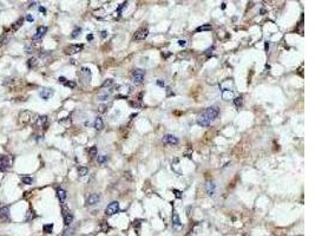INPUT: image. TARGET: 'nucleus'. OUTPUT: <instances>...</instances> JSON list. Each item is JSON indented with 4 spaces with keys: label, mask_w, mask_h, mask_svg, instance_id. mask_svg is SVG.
<instances>
[{
    "label": "nucleus",
    "mask_w": 315,
    "mask_h": 236,
    "mask_svg": "<svg viewBox=\"0 0 315 236\" xmlns=\"http://www.w3.org/2000/svg\"><path fill=\"white\" fill-rule=\"evenodd\" d=\"M63 236H73V230L72 229H65L63 233Z\"/></svg>",
    "instance_id": "nucleus-34"
},
{
    "label": "nucleus",
    "mask_w": 315,
    "mask_h": 236,
    "mask_svg": "<svg viewBox=\"0 0 315 236\" xmlns=\"http://www.w3.org/2000/svg\"><path fill=\"white\" fill-rule=\"evenodd\" d=\"M126 5H127V2H123V4H121V5L118 6V8H117V11H116V12H117V13H121V11L123 10V7H125Z\"/></svg>",
    "instance_id": "nucleus-35"
},
{
    "label": "nucleus",
    "mask_w": 315,
    "mask_h": 236,
    "mask_svg": "<svg viewBox=\"0 0 315 236\" xmlns=\"http://www.w3.org/2000/svg\"><path fill=\"white\" fill-rule=\"evenodd\" d=\"M80 32H82V29H80V27H76V29L73 30L72 34H71V37H72V38H77V37L80 34Z\"/></svg>",
    "instance_id": "nucleus-27"
},
{
    "label": "nucleus",
    "mask_w": 315,
    "mask_h": 236,
    "mask_svg": "<svg viewBox=\"0 0 315 236\" xmlns=\"http://www.w3.org/2000/svg\"><path fill=\"white\" fill-rule=\"evenodd\" d=\"M92 39H93V35H92V34L88 35V40H92Z\"/></svg>",
    "instance_id": "nucleus-48"
},
{
    "label": "nucleus",
    "mask_w": 315,
    "mask_h": 236,
    "mask_svg": "<svg viewBox=\"0 0 315 236\" xmlns=\"http://www.w3.org/2000/svg\"><path fill=\"white\" fill-rule=\"evenodd\" d=\"M144 76H145V71L142 68H135L131 73V78L135 84H141L144 79Z\"/></svg>",
    "instance_id": "nucleus-2"
},
{
    "label": "nucleus",
    "mask_w": 315,
    "mask_h": 236,
    "mask_svg": "<svg viewBox=\"0 0 315 236\" xmlns=\"http://www.w3.org/2000/svg\"><path fill=\"white\" fill-rule=\"evenodd\" d=\"M234 104H235L236 106H242V104H243V98H242V97H236V98L234 99Z\"/></svg>",
    "instance_id": "nucleus-29"
},
{
    "label": "nucleus",
    "mask_w": 315,
    "mask_h": 236,
    "mask_svg": "<svg viewBox=\"0 0 315 236\" xmlns=\"http://www.w3.org/2000/svg\"><path fill=\"white\" fill-rule=\"evenodd\" d=\"M20 179H21L23 184H27V185H30V184H32L34 182V179L32 177H30V176H21Z\"/></svg>",
    "instance_id": "nucleus-19"
},
{
    "label": "nucleus",
    "mask_w": 315,
    "mask_h": 236,
    "mask_svg": "<svg viewBox=\"0 0 315 236\" xmlns=\"http://www.w3.org/2000/svg\"><path fill=\"white\" fill-rule=\"evenodd\" d=\"M118 211H119V203L117 202V201L111 202L107 207H106V209H105V214H106L107 216H112V215L117 214Z\"/></svg>",
    "instance_id": "nucleus-4"
},
{
    "label": "nucleus",
    "mask_w": 315,
    "mask_h": 236,
    "mask_svg": "<svg viewBox=\"0 0 315 236\" xmlns=\"http://www.w3.org/2000/svg\"><path fill=\"white\" fill-rule=\"evenodd\" d=\"M299 236H301V235H299Z\"/></svg>",
    "instance_id": "nucleus-49"
},
{
    "label": "nucleus",
    "mask_w": 315,
    "mask_h": 236,
    "mask_svg": "<svg viewBox=\"0 0 315 236\" xmlns=\"http://www.w3.org/2000/svg\"><path fill=\"white\" fill-rule=\"evenodd\" d=\"M99 200H100L99 194H91V195L88 197V200H86V204H88V205H95L96 203L99 202Z\"/></svg>",
    "instance_id": "nucleus-13"
},
{
    "label": "nucleus",
    "mask_w": 315,
    "mask_h": 236,
    "mask_svg": "<svg viewBox=\"0 0 315 236\" xmlns=\"http://www.w3.org/2000/svg\"><path fill=\"white\" fill-rule=\"evenodd\" d=\"M210 123H211V122H210L209 119H207V118H205L204 116H202V115L197 118V124H198L199 126H209Z\"/></svg>",
    "instance_id": "nucleus-14"
},
{
    "label": "nucleus",
    "mask_w": 315,
    "mask_h": 236,
    "mask_svg": "<svg viewBox=\"0 0 315 236\" xmlns=\"http://www.w3.org/2000/svg\"><path fill=\"white\" fill-rule=\"evenodd\" d=\"M112 84H113V80H112V79H106V80L102 84V87H110Z\"/></svg>",
    "instance_id": "nucleus-28"
},
{
    "label": "nucleus",
    "mask_w": 315,
    "mask_h": 236,
    "mask_svg": "<svg viewBox=\"0 0 315 236\" xmlns=\"http://www.w3.org/2000/svg\"><path fill=\"white\" fill-rule=\"evenodd\" d=\"M46 32H47V27H46V26H39V27L37 29V33L32 37V39H33V40H39V39H41V38L45 35Z\"/></svg>",
    "instance_id": "nucleus-8"
},
{
    "label": "nucleus",
    "mask_w": 315,
    "mask_h": 236,
    "mask_svg": "<svg viewBox=\"0 0 315 236\" xmlns=\"http://www.w3.org/2000/svg\"><path fill=\"white\" fill-rule=\"evenodd\" d=\"M264 49H266V51H268V49H269V43H268V41L266 43V46H264Z\"/></svg>",
    "instance_id": "nucleus-47"
},
{
    "label": "nucleus",
    "mask_w": 315,
    "mask_h": 236,
    "mask_svg": "<svg viewBox=\"0 0 315 236\" xmlns=\"http://www.w3.org/2000/svg\"><path fill=\"white\" fill-rule=\"evenodd\" d=\"M57 196H58V199H59V201H60V203H64L65 202V200H66V191L64 190V189H62V188H59L58 190H57Z\"/></svg>",
    "instance_id": "nucleus-17"
},
{
    "label": "nucleus",
    "mask_w": 315,
    "mask_h": 236,
    "mask_svg": "<svg viewBox=\"0 0 315 236\" xmlns=\"http://www.w3.org/2000/svg\"><path fill=\"white\" fill-rule=\"evenodd\" d=\"M157 85H158V86H162V87H164L165 83H164V80H162V79H158V80H157Z\"/></svg>",
    "instance_id": "nucleus-40"
},
{
    "label": "nucleus",
    "mask_w": 315,
    "mask_h": 236,
    "mask_svg": "<svg viewBox=\"0 0 315 236\" xmlns=\"http://www.w3.org/2000/svg\"><path fill=\"white\" fill-rule=\"evenodd\" d=\"M93 126H95L96 130H102L104 128V122L100 117H96L95 123H93Z\"/></svg>",
    "instance_id": "nucleus-16"
},
{
    "label": "nucleus",
    "mask_w": 315,
    "mask_h": 236,
    "mask_svg": "<svg viewBox=\"0 0 315 236\" xmlns=\"http://www.w3.org/2000/svg\"><path fill=\"white\" fill-rule=\"evenodd\" d=\"M233 97V92L231 91H228V90H223V98L224 99H229Z\"/></svg>",
    "instance_id": "nucleus-26"
},
{
    "label": "nucleus",
    "mask_w": 315,
    "mask_h": 236,
    "mask_svg": "<svg viewBox=\"0 0 315 236\" xmlns=\"http://www.w3.org/2000/svg\"><path fill=\"white\" fill-rule=\"evenodd\" d=\"M89 156H90V157H95V156H97V148H96V146H92V148L89 150Z\"/></svg>",
    "instance_id": "nucleus-31"
},
{
    "label": "nucleus",
    "mask_w": 315,
    "mask_h": 236,
    "mask_svg": "<svg viewBox=\"0 0 315 236\" xmlns=\"http://www.w3.org/2000/svg\"><path fill=\"white\" fill-rule=\"evenodd\" d=\"M163 143L166 145H176V144H178V138L169 134V135H165L163 137Z\"/></svg>",
    "instance_id": "nucleus-7"
},
{
    "label": "nucleus",
    "mask_w": 315,
    "mask_h": 236,
    "mask_svg": "<svg viewBox=\"0 0 315 236\" xmlns=\"http://www.w3.org/2000/svg\"><path fill=\"white\" fill-rule=\"evenodd\" d=\"M205 191L209 196H214L215 191H216V185L213 182H207L205 183Z\"/></svg>",
    "instance_id": "nucleus-12"
},
{
    "label": "nucleus",
    "mask_w": 315,
    "mask_h": 236,
    "mask_svg": "<svg viewBox=\"0 0 315 236\" xmlns=\"http://www.w3.org/2000/svg\"><path fill=\"white\" fill-rule=\"evenodd\" d=\"M83 50V45H78V44H73V45H70V46H67V47H65V50H64V52L66 53V54H68V56H71V54H76V53H78V52H80Z\"/></svg>",
    "instance_id": "nucleus-5"
},
{
    "label": "nucleus",
    "mask_w": 315,
    "mask_h": 236,
    "mask_svg": "<svg viewBox=\"0 0 315 236\" xmlns=\"http://www.w3.org/2000/svg\"><path fill=\"white\" fill-rule=\"evenodd\" d=\"M12 167V158L7 155L0 156V171H6Z\"/></svg>",
    "instance_id": "nucleus-3"
},
{
    "label": "nucleus",
    "mask_w": 315,
    "mask_h": 236,
    "mask_svg": "<svg viewBox=\"0 0 315 236\" xmlns=\"http://www.w3.org/2000/svg\"><path fill=\"white\" fill-rule=\"evenodd\" d=\"M141 220H135V222H133V227H135V230L137 229V233L139 232V228H141Z\"/></svg>",
    "instance_id": "nucleus-32"
},
{
    "label": "nucleus",
    "mask_w": 315,
    "mask_h": 236,
    "mask_svg": "<svg viewBox=\"0 0 315 236\" xmlns=\"http://www.w3.org/2000/svg\"><path fill=\"white\" fill-rule=\"evenodd\" d=\"M0 220L7 222L10 220V207H1L0 208Z\"/></svg>",
    "instance_id": "nucleus-9"
},
{
    "label": "nucleus",
    "mask_w": 315,
    "mask_h": 236,
    "mask_svg": "<svg viewBox=\"0 0 315 236\" xmlns=\"http://www.w3.org/2000/svg\"><path fill=\"white\" fill-rule=\"evenodd\" d=\"M213 51H214V47H211V49H209V50L207 51V56H210V54L213 53Z\"/></svg>",
    "instance_id": "nucleus-41"
},
{
    "label": "nucleus",
    "mask_w": 315,
    "mask_h": 236,
    "mask_svg": "<svg viewBox=\"0 0 315 236\" xmlns=\"http://www.w3.org/2000/svg\"><path fill=\"white\" fill-rule=\"evenodd\" d=\"M88 172H89V169L86 168V167H79L78 168L79 176H85V175H88Z\"/></svg>",
    "instance_id": "nucleus-22"
},
{
    "label": "nucleus",
    "mask_w": 315,
    "mask_h": 236,
    "mask_svg": "<svg viewBox=\"0 0 315 236\" xmlns=\"http://www.w3.org/2000/svg\"><path fill=\"white\" fill-rule=\"evenodd\" d=\"M26 19H27L29 21H31V23H32V21H33V17H32L31 14H27V17H26Z\"/></svg>",
    "instance_id": "nucleus-42"
},
{
    "label": "nucleus",
    "mask_w": 315,
    "mask_h": 236,
    "mask_svg": "<svg viewBox=\"0 0 315 236\" xmlns=\"http://www.w3.org/2000/svg\"><path fill=\"white\" fill-rule=\"evenodd\" d=\"M211 30V25L209 24H204V25H201L196 29V32H204V31H210Z\"/></svg>",
    "instance_id": "nucleus-18"
},
{
    "label": "nucleus",
    "mask_w": 315,
    "mask_h": 236,
    "mask_svg": "<svg viewBox=\"0 0 315 236\" xmlns=\"http://www.w3.org/2000/svg\"><path fill=\"white\" fill-rule=\"evenodd\" d=\"M39 11H40V12H43V13H44V14H45V13H46V11H45V8H44V7H41V6H40V7H39Z\"/></svg>",
    "instance_id": "nucleus-44"
},
{
    "label": "nucleus",
    "mask_w": 315,
    "mask_h": 236,
    "mask_svg": "<svg viewBox=\"0 0 315 236\" xmlns=\"http://www.w3.org/2000/svg\"><path fill=\"white\" fill-rule=\"evenodd\" d=\"M107 98H109V95H107V93L102 95V96H98V99H99V101H106Z\"/></svg>",
    "instance_id": "nucleus-37"
},
{
    "label": "nucleus",
    "mask_w": 315,
    "mask_h": 236,
    "mask_svg": "<svg viewBox=\"0 0 315 236\" xmlns=\"http://www.w3.org/2000/svg\"><path fill=\"white\" fill-rule=\"evenodd\" d=\"M172 226L176 227V228H180L182 226L181 220H180V216H178V214L176 211H174V214H172Z\"/></svg>",
    "instance_id": "nucleus-15"
},
{
    "label": "nucleus",
    "mask_w": 315,
    "mask_h": 236,
    "mask_svg": "<svg viewBox=\"0 0 315 236\" xmlns=\"http://www.w3.org/2000/svg\"><path fill=\"white\" fill-rule=\"evenodd\" d=\"M23 23H24V19H23V18H20L19 20H17V21L14 23V25H13V27H12V29H13L14 31H15V30H18V29H19V27L23 25Z\"/></svg>",
    "instance_id": "nucleus-23"
},
{
    "label": "nucleus",
    "mask_w": 315,
    "mask_h": 236,
    "mask_svg": "<svg viewBox=\"0 0 315 236\" xmlns=\"http://www.w3.org/2000/svg\"><path fill=\"white\" fill-rule=\"evenodd\" d=\"M106 35H107V33H106V31H103V32H102V38H105Z\"/></svg>",
    "instance_id": "nucleus-46"
},
{
    "label": "nucleus",
    "mask_w": 315,
    "mask_h": 236,
    "mask_svg": "<svg viewBox=\"0 0 315 236\" xmlns=\"http://www.w3.org/2000/svg\"><path fill=\"white\" fill-rule=\"evenodd\" d=\"M46 122H47V117H46V116H41V117L38 118V121H37V125H38V126H43V125L46 124Z\"/></svg>",
    "instance_id": "nucleus-20"
},
{
    "label": "nucleus",
    "mask_w": 315,
    "mask_h": 236,
    "mask_svg": "<svg viewBox=\"0 0 315 236\" xmlns=\"http://www.w3.org/2000/svg\"><path fill=\"white\" fill-rule=\"evenodd\" d=\"M130 105L133 106L135 109H138V107H142V106H143V104L139 103V101H130Z\"/></svg>",
    "instance_id": "nucleus-33"
},
{
    "label": "nucleus",
    "mask_w": 315,
    "mask_h": 236,
    "mask_svg": "<svg viewBox=\"0 0 315 236\" xmlns=\"http://www.w3.org/2000/svg\"><path fill=\"white\" fill-rule=\"evenodd\" d=\"M64 85L65 86H67V87H70V89H74L76 87V82H73V80H66L65 83H64Z\"/></svg>",
    "instance_id": "nucleus-25"
},
{
    "label": "nucleus",
    "mask_w": 315,
    "mask_h": 236,
    "mask_svg": "<svg viewBox=\"0 0 315 236\" xmlns=\"http://www.w3.org/2000/svg\"><path fill=\"white\" fill-rule=\"evenodd\" d=\"M99 111H100V112H104V111H105V105H100V106H99Z\"/></svg>",
    "instance_id": "nucleus-43"
},
{
    "label": "nucleus",
    "mask_w": 315,
    "mask_h": 236,
    "mask_svg": "<svg viewBox=\"0 0 315 236\" xmlns=\"http://www.w3.org/2000/svg\"><path fill=\"white\" fill-rule=\"evenodd\" d=\"M59 82H60V83H63V84H64V83L66 82V79H65L64 77H60V78H59Z\"/></svg>",
    "instance_id": "nucleus-45"
},
{
    "label": "nucleus",
    "mask_w": 315,
    "mask_h": 236,
    "mask_svg": "<svg viewBox=\"0 0 315 236\" xmlns=\"http://www.w3.org/2000/svg\"><path fill=\"white\" fill-rule=\"evenodd\" d=\"M52 95H53V90L52 89H41L40 92H39V96L43 99H45V101H47Z\"/></svg>",
    "instance_id": "nucleus-11"
},
{
    "label": "nucleus",
    "mask_w": 315,
    "mask_h": 236,
    "mask_svg": "<svg viewBox=\"0 0 315 236\" xmlns=\"http://www.w3.org/2000/svg\"><path fill=\"white\" fill-rule=\"evenodd\" d=\"M63 216H64V223L65 226H70L73 221V215L67 210V209H63Z\"/></svg>",
    "instance_id": "nucleus-10"
},
{
    "label": "nucleus",
    "mask_w": 315,
    "mask_h": 236,
    "mask_svg": "<svg viewBox=\"0 0 315 236\" xmlns=\"http://www.w3.org/2000/svg\"><path fill=\"white\" fill-rule=\"evenodd\" d=\"M172 191L175 193V195H176V197H177V199H181V197H182V195H181V191H178V190H176V189H174Z\"/></svg>",
    "instance_id": "nucleus-39"
},
{
    "label": "nucleus",
    "mask_w": 315,
    "mask_h": 236,
    "mask_svg": "<svg viewBox=\"0 0 315 236\" xmlns=\"http://www.w3.org/2000/svg\"><path fill=\"white\" fill-rule=\"evenodd\" d=\"M148 34H149V30L146 29V27H141V29H138L137 31H136V33H135V39L136 40H144L146 37H148Z\"/></svg>",
    "instance_id": "nucleus-6"
},
{
    "label": "nucleus",
    "mask_w": 315,
    "mask_h": 236,
    "mask_svg": "<svg viewBox=\"0 0 315 236\" xmlns=\"http://www.w3.org/2000/svg\"><path fill=\"white\" fill-rule=\"evenodd\" d=\"M219 113H220V110H219L217 106H210V107H208V109L204 110V112L202 113V116H204L207 119H209L211 122L213 119H215L219 116Z\"/></svg>",
    "instance_id": "nucleus-1"
},
{
    "label": "nucleus",
    "mask_w": 315,
    "mask_h": 236,
    "mask_svg": "<svg viewBox=\"0 0 315 236\" xmlns=\"http://www.w3.org/2000/svg\"><path fill=\"white\" fill-rule=\"evenodd\" d=\"M97 161H98V163L103 164V163H105V162L107 161V156H104V155H102V156H98V157H97Z\"/></svg>",
    "instance_id": "nucleus-30"
},
{
    "label": "nucleus",
    "mask_w": 315,
    "mask_h": 236,
    "mask_svg": "<svg viewBox=\"0 0 315 236\" xmlns=\"http://www.w3.org/2000/svg\"><path fill=\"white\" fill-rule=\"evenodd\" d=\"M35 65H37V58H31V59L27 60V66L30 68H34Z\"/></svg>",
    "instance_id": "nucleus-24"
},
{
    "label": "nucleus",
    "mask_w": 315,
    "mask_h": 236,
    "mask_svg": "<svg viewBox=\"0 0 315 236\" xmlns=\"http://www.w3.org/2000/svg\"><path fill=\"white\" fill-rule=\"evenodd\" d=\"M33 218V215H32V210H29L27 214H26V221H31Z\"/></svg>",
    "instance_id": "nucleus-36"
},
{
    "label": "nucleus",
    "mask_w": 315,
    "mask_h": 236,
    "mask_svg": "<svg viewBox=\"0 0 315 236\" xmlns=\"http://www.w3.org/2000/svg\"><path fill=\"white\" fill-rule=\"evenodd\" d=\"M178 45H180V46H182V47H184V46H187V41L181 39V40H178Z\"/></svg>",
    "instance_id": "nucleus-38"
},
{
    "label": "nucleus",
    "mask_w": 315,
    "mask_h": 236,
    "mask_svg": "<svg viewBox=\"0 0 315 236\" xmlns=\"http://www.w3.org/2000/svg\"><path fill=\"white\" fill-rule=\"evenodd\" d=\"M43 230H44V233H46V234H51V233L53 232V224H52V223H50V224H45V226L43 227Z\"/></svg>",
    "instance_id": "nucleus-21"
}]
</instances>
